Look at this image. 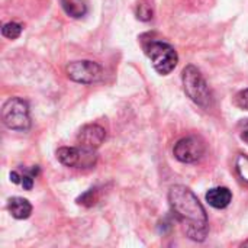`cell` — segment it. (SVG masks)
<instances>
[{
    "label": "cell",
    "instance_id": "obj_17",
    "mask_svg": "<svg viewBox=\"0 0 248 248\" xmlns=\"http://www.w3.org/2000/svg\"><path fill=\"white\" fill-rule=\"evenodd\" d=\"M234 103H235L238 108H241V109H244V110H248V89H244V90H241V92H238V93L235 94Z\"/></svg>",
    "mask_w": 248,
    "mask_h": 248
},
{
    "label": "cell",
    "instance_id": "obj_2",
    "mask_svg": "<svg viewBox=\"0 0 248 248\" xmlns=\"http://www.w3.org/2000/svg\"><path fill=\"white\" fill-rule=\"evenodd\" d=\"M182 81H183V90L186 96L201 106L202 109L209 110L214 106V96L212 92L203 78L202 73L195 67V65H187L185 67L182 73Z\"/></svg>",
    "mask_w": 248,
    "mask_h": 248
},
{
    "label": "cell",
    "instance_id": "obj_16",
    "mask_svg": "<svg viewBox=\"0 0 248 248\" xmlns=\"http://www.w3.org/2000/svg\"><path fill=\"white\" fill-rule=\"evenodd\" d=\"M235 171L244 183H248V155L238 154L235 160Z\"/></svg>",
    "mask_w": 248,
    "mask_h": 248
},
{
    "label": "cell",
    "instance_id": "obj_14",
    "mask_svg": "<svg viewBox=\"0 0 248 248\" xmlns=\"http://www.w3.org/2000/svg\"><path fill=\"white\" fill-rule=\"evenodd\" d=\"M100 199V195H99V189L97 187H93V189H89L86 190L80 198H77V203L78 205H83V206H94Z\"/></svg>",
    "mask_w": 248,
    "mask_h": 248
},
{
    "label": "cell",
    "instance_id": "obj_10",
    "mask_svg": "<svg viewBox=\"0 0 248 248\" xmlns=\"http://www.w3.org/2000/svg\"><path fill=\"white\" fill-rule=\"evenodd\" d=\"M7 211L15 219H28L32 214V205L25 198H10L7 202Z\"/></svg>",
    "mask_w": 248,
    "mask_h": 248
},
{
    "label": "cell",
    "instance_id": "obj_3",
    "mask_svg": "<svg viewBox=\"0 0 248 248\" xmlns=\"http://www.w3.org/2000/svg\"><path fill=\"white\" fill-rule=\"evenodd\" d=\"M142 49L145 55L151 60L154 70L161 76L170 74L179 62V55L176 49L164 41L153 38L144 39L142 36Z\"/></svg>",
    "mask_w": 248,
    "mask_h": 248
},
{
    "label": "cell",
    "instance_id": "obj_11",
    "mask_svg": "<svg viewBox=\"0 0 248 248\" xmlns=\"http://www.w3.org/2000/svg\"><path fill=\"white\" fill-rule=\"evenodd\" d=\"M39 173V167L33 166L31 170L25 171V173H19V171H10V182L15 185H20L25 190H31L33 187V179L36 177V174Z\"/></svg>",
    "mask_w": 248,
    "mask_h": 248
},
{
    "label": "cell",
    "instance_id": "obj_18",
    "mask_svg": "<svg viewBox=\"0 0 248 248\" xmlns=\"http://www.w3.org/2000/svg\"><path fill=\"white\" fill-rule=\"evenodd\" d=\"M241 140L248 144V122L244 124V126H243V129H241Z\"/></svg>",
    "mask_w": 248,
    "mask_h": 248
},
{
    "label": "cell",
    "instance_id": "obj_5",
    "mask_svg": "<svg viewBox=\"0 0 248 248\" xmlns=\"http://www.w3.org/2000/svg\"><path fill=\"white\" fill-rule=\"evenodd\" d=\"M65 73L70 80L76 83H81V84L99 83L105 77L103 67L90 60H80V61H73L67 64Z\"/></svg>",
    "mask_w": 248,
    "mask_h": 248
},
{
    "label": "cell",
    "instance_id": "obj_9",
    "mask_svg": "<svg viewBox=\"0 0 248 248\" xmlns=\"http://www.w3.org/2000/svg\"><path fill=\"white\" fill-rule=\"evenodd\" d=\"M232 201V193L228 187L219 186V187H212L206 193V202L215 208V209H225L230 206Z\"/></svg>",
    "mask_w": 248,
    "mask_h": 248
},
{
    "label": "cell",
    "instance_id": "obj_13",
    "mask_svg": "<svg viewBox=\"0 0 248 248\" xmlns=\"http://www.w3.org/2000/svg\"><path fill=\"white\" fill-rule=\"evenodd\" d=\"M154 0H138L134 6L135 17L141 22H150L154 17Z\"/></svg>",
    "mask_w": 248,
    "mask_h": 248
},
{
    "label": "cell",
    "instance_id": "obj_1",
    "mask_svg": "<svg viewBox=\"0 0 248 248\" xmlns=\"http://www.w3.org/2000/svg\"><path fill=\"white\" fill-rule=\"evenodd\" d=\"M169 205L186 237L203 243L208 237V214L198 196L186 186L176 185L169 190Z\"/></svg>",
    "mask_w": 248,
    "mask_h": 248
},
{
    "label": "cell",
    "instance_id": "obj_12",
    "mask_svg": "<svg viewBox=\"0 0 248 248\" xmlns=\"http://www.w3.org/2000/svg\"><path fill=\"white\" fill-rule=\"evenodd\" d=\"M64 12L73 17L80 19L87 13V0H60Z\"/></svg>",
    "mask_w": 248,
    "mask_h": 248
},
{
    "label": "cell",
    "instance_id": "obj_7",
    "mask_svg": "<svg viewBox=\"0 0 248 248\" xmlns=\"http://www.w3.org/2000/svg\"><path fill=\"white\" fill-rule=\"evenodd\" d=\"M205 144L201 138L198 137H186L179 140L174 144L173 148V154L176 157V160H179L180 163H186V164H193L202 160V157L205 155Z\"/></svg>",
    "mask_w": 248,
    "mask_h": 248
},
{
    "label": "cell",
    "instance_id": "obj_8",
    "mask_svg": "<svg viewBox=\"0 0 248 248\" xmlns=\"http://www.w3.org/2000/svg\"><path fill=\"white\" fill-rule=\"evenodd\" d=\"M105 140H106V131L103 126L97 124L84 125L77 135L78 147L89 151H96L105 142Z\"/></svg>",
    "mask_w": 248,
    "mask_h": 248
},
{
    "label": "cell",
    "instance_id": "obj_19",
    "mask_svg": "<svg viewBox=\"0 0 248 248\" xmlns=\"http://www.w3.org/2000/svg\"><path fill=\"white\" fill-rule=\"evenodd\" d=\"M243 247H248V240H247V241H244V243H243Z\"/></svg>",
    "mask_w": 248,
    "mask_h": 248
},
{
    "label": "cell",
    "instance_id": "obj_4",
    "mask_svg": "<svg viewBox=\"0 0 248 248\" xmlns=\"http://www.w3.org/2000/svg\"><path fill=\"white\" fill-rule=\"evenodd\" d=\"M1 119L6 128L25 132L31 128L29 106L20 97H10L1 108Z\"/></svg>",
    "mask_w": 248,
    "mask_h": 248
},
{
    "label": "cell",
    "instance_id": "obj_6",
    "mask_svg": "<svg viewBox=\"0 0 248 248\" xmlns=\"http://www.w3.org/2000/svg\"><path fill=\"white\" fill-rule=\"evenodd\" d=\"M96 151H89L80 147H61L57 150V160L67 167L89 169L96 164Z\"/></svg>",
    "mask_w": 248,
    "mask_h": 248
},
{
    "label": "cell",
    "instance_id": "obj_15",
    "mask_svg": "<svg viewBox=\"0 0 248 248\" xmlns=\"http://www.w3.org/2000/svg\"><path fill=\"white\" fill-rule=\"evenodd\" d=\"M22 25L20 23H16V22H7L3 25L1 28V35L7 39H16L20 36L22 33Z\"/></svg>",
    "mask_w": 248,
    "mask_h": 248
}]
</instances>
